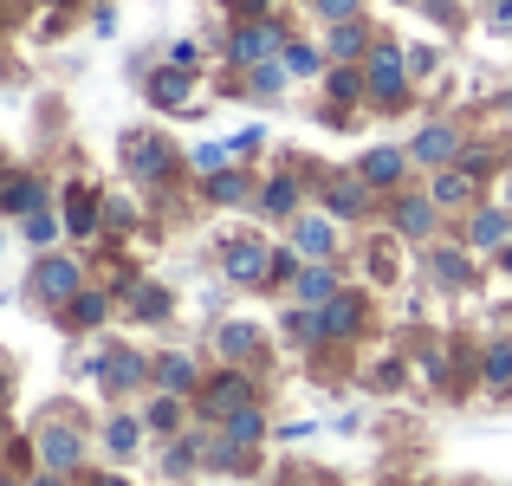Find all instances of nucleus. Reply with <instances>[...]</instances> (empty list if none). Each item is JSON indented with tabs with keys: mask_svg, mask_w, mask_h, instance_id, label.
<instances>
[{
	"mask_svg": "<svg viewBox=\"0 0 512 486\" xmlns=\"http://www.w3.org/2000/svg\"><path fill=\"white\" fill-rule=\"evenodd\" d=\"M227 279H240V286H260V279H273V253L253 247V240H234V247H227Z\"/></svg>",
	"mask_w": 512,
	"mask_h": 486,
	"instance_id": "nucleus-1",
	"label": "nucleus"
},
{
	"mask_svg": "<svg viewBox=\"0 0 512 486\" xmlns=\"http://www.w3.org/2000/svg\"><path fill=\"white\" fill-rule=\"evenodd\" d=\"M370 91H376L383 104H396V98H402V59H396L389 46H376V52H370Z\"/></svg>",
	"mask_w": 512,
	"mask_h": 486,
	"instance_id": "nucleus-2",
	"label": "nucleus"
},
{
	"mask_svg": "<svg viewBox=\"0 0 512 486\" xmlns=\"http://www.w3.org/2000/svg\"><path fill=\"white\" fill-rule=\"evenodd\" d=\"M33 292H39V299H72V292H78V266L72 260H46L33 273Z\"/></svg>",
	"mask_w": 512,
	"mask_h": 486,
	"instance_id": "nucleus-3",
	"label": "nucleus"
},
{
	"mask_svg": "<svg viewBox=\"0 0 512 486\" xmlns=\"http://www.w3.org/2000/svg\"><path fill=\"white\" fill-rule=\"evenodd\" d=\"M279 52V33L273 26H240V39H234V59H247V65H266Z\"/></svg>",
	"mask_w": 512,
	"mask_h": 486,
	"instance_id": "nucleus-4",
	"label": "nucleus"
},
{
	"mask_svg": "<svg viewBox=\"0 0 512 486\" xmlns=\"http://www.w3.org/2000/svg\"><path fill=\"white\" fill-rule=\"evenodd\" d=\"M247 402H253V389L240 383V376H221V383L208 389V409H214V415H240Z\"/></svg>",
	"mask_w": 512,
	"mask_h": 486,
	"instance_id": "nucleus-5",
	"label": "nucleus"
},
{
	"mask_svg": "<svg viewBox=\"0 0 512 486\" xmlns=\"http://www.w3.org/2000/svg\"><path fill=\"white\" fill-rule=\"evenodd\" d=\"M454 150H461V137H454L448 124H428L422 137H415V156H422V162H448Z\"/></svg>",
	"mask_w": 512,
	"mask_h": 486,
	"instance_id": "nucleus-6",
	"label": "nucleus"
},
{
	"mask_svg": "<svg viewBox=\"0 0 512 486\" xmlns=\"http://www.w3.org/2000/svg\"><path fill=\"white\" fill-rule=\"evenodd\" d=\"M39 454H46V467H72L78 461V435L72 428H46V435H39Z\"/></svg>",
	"mask_w": 512,
	"mask_h": 486,
	"instance_id": "nucleus-7",
	"label": "nucleus"
},
{
	"mask_svg": "<svg viewBox=\"0 0 512 486\" xmlns=\"http://www.w3.org/2000/svg\"><path fill=\"white\" fill-rule=\"evenodd\" d=\"M357 312H363V305H357V299H344V292H338V299L325 305V318H318V337H344L350 324H357Z\"/></svg>",
	"mask_w": 512,
	"mask_h": 486,
	"instance_id": "nucleus-8",
	"label": "nucleus"
},
{
	"mask_svg": "<svg viewBox=\"0 0 512 486\" xmlns=\"http://www.w3.org/2000/svg\"><path fill=\"white\" fill-rule=\"evenodd\" d=\"M299 299H305V305H331V299H338V286H331V273H325V266L299 273Z\"/></svg>",
	"mask_w": 512,
	"mask_h": 486,
	"instance_id": "nucleus-9",
	"label": "nucleus"
},
{
	"mask_svg": "<svg viewBox=\"0 0 512 486\" xmlns=\"http://www.w3.org/2000/svg\"><path fill=\"white\" fill-rule=\"evenodd\" d=\"M0 208H13V214H26V208H39V182H0Z\"/></svg>",
	"mask_w": 512,
	"mask_h": 486,
	"instance_id": "nucleus-10",
	"label": "nucleus"
},
{
	"mask_svg": "<svg viewBox=\"0 0 512 486\" xmlns=\"http://www.w3.org/2000/svg\"><path fill=\"white\" fill-rule=\"evenodd\" d=\"M396 175H402L396 150H370V156H363V182H396Z\"/></svg>",
	"mask_w": 512,
	"mask_h": 486,
	"instance_id": "nucleus-11",
	"label": "nucleus"
},
{
	"mask_svg": "<svg viewBox=\"0 0 512 486\" xmlns=\"http://www.w3.org/2000/svg\"><path fill=\"white\" fill-rule=\"evenodd\" d=\"M253 344H260V331H253V324H227V331H221V357H247Z\"/></svg>",
	"mask_w": 512,
	"mask_h": 486,
	"instance_id": "nucleus-12",
	"label": "nucleus"
},
{
	"mask_svg": "<svg viewBox=\"0 0 512 486\" xmlns=\"http://www.w3.org/2000/svg\"><path fill=\"white\" fill-rule=\"evenodd\" d=\"M299 253H318V260H325L331 253V227L325 221H299Z\"/></svg>",
	"mask_w": 512,
	"mask_h": 486,
	"instance_id": "nucleus-13",
	"label": "nucleus"
},
{
	"mask_svg": "<svg viewBox=\"0 0 512 486\" xmlns=\"http://www.w3.org/2000/svg\"><path fill=\"white\" fill-rule=\"evenodd\" d=\"M487 383H493V389L512 383V344H493V350H487Z\"/></svg>",
	"mask_w": 512,
	"mask_h": 486,
	"instance_id": "nucleus-14",
	"label": "nucleus"
},
{
	"mask_svg": "<svg viewBox=\"0 0 512 486\" xmlns=\"http://www.w3.org/2000/svg\"><path fill=\"white\" fill-rule=\"evenodd\" d=\"M396 221H402V234H428V221H435V214H428V201H402Z\"/></svg>",
	"mask_w": 512,
	"mask_h": 486,
	"instance_id": "nucleus-15",
	"label": "nucleus"
},
{
	"mask_svg": "<svg viewBox=\"0 0 512 486\" xmlns=\"http://www.w3.org/2000/svg\"><path fill=\"white\" fill-rule=\"evenodd\" d=\"M467 195H474V182H467V175H441V182H435V201H441V208H454V201H467Z\"/></svg>",
	"mask_w": 512,
	"mask_h": 486,
	"instance_id": "nucleus-16",
	"label": "nucleus"
},
{
	"mask_svg": "<svg viewBox=\"0 0 512 486\" xmlns=\"http://www.w3.org/2000/svg\"><path fill=\"white\" fill-rule=\"evenodd\" d=\"M506 214H480V221H474V247H493V240H506Z\"/></svg>",
	"mask_w": 512,
	"mask_h": 486,
	"instance_id": "nucleus-17",
	"label": "nucleus"
},
{
	"mask_svg": "<svg viewBox=\"0 0 512 486\" xmlns=\"http://www.w3.org/2000/svg\"><path fill=\"white\" fill-rule=\"evenodd\" d=\"M137 376H143V363H137V357H111V363H104V383H117V389L137 383Z\"/></svg>",
	"mask_w": 512,
	"mask_h": 486,
	"instance_id": "nucleus-18",
	"label": "nucleus"
},
{
	"mask_svg": "<svg viewBox=\"0 0 512 486\" xmlns=\"http://www.w3.org/2000/svg\"><path fill=\"white\" fill-rule=\"evenodd\" d=\"M331 208H338V214H357L363 208V188L357 182H338V188H331Z\"/></svg>",
	"mask_w": 512,
	"mask_h": 486,
	"instance_id": "nucleus-19",
	"label": "nucleus"
},
{
	"mask_svg": "<svg viewBox=\"0 0 512 486\" xmlns=\"http://www.w3.org/2000/svg\"><path fill=\"white\" fill-rule=\"evenodd\" d=\"M163 312H169L163 292H156V286H137V318H163Z\"/></svg>",
	"mask_w": 512,
	"mask_h": 486,
	"instance_id": "nucleus-20",
	"label": "nucleus"
},
{
	"mask_svg": "<svg viewBox=\"0 0 512 486\" xmlns=\"http://www.w3.org/2000/svg\"><path fill=\"white\" fill-rule=\"evenodd\" d=\"M292 201H299V188H292V182H273V188H266V208H273V214H292Z\"/></svg>",
	"mask_w": 512,
	"mask_h": 486,
	"instance_id": "nucleus-21",
	"label": "nucleus"
},
{
	"mask_svg": "<svg viewBox=\"0 0 512 486\" xmlns=\"http://www.w3.org/2000/svg\"><path fill=\"white\" fill-rule=\"evenodd\" d=\"M91 221H98V208H91V195L78 188V195H72V227H78V234H91Z\"/></svg>",
	"mask_w": 512,
	"mask_h": 486,
	"instance_id": "nucleus-22",
	"label": "nucleus"
},
{
	"mask_svg": "<svg viewBox=\"0 0 512 486\" xmlns=\"http://www.w3.org/2000/svg\"><path fill=\"white\" fill-rule=\"evenodd\" d=\"M72 318H78V324H98V318H104V299H98V292H78Z\"/></svg>",
	"mask_w": 512,
	"mask_h": 486,
	"instance_id": "nucleus-23",
	"label": "nucleus"
},
{
	"mask_svg": "<svg viewBox=\"0 0 512 486\" xmlns=\"http://www.w3.org/2000/svg\"><path fill=\"white\" fill-rule=\"evenodd\" d=\"M195 169L221 175V169H227V150H221V143H201V150H195Z\"/></svg>",
	"mask_w": 512,
	"mask_h": 486,
	"instance_id": "nucleus-24",
	"label": "nucleus"
},
{
	"mask_svg": "<svg viewBox=\"0 0 512 486\" xmlns=\"http://www.w3.org/2000/svg\"><path fill=\"white\" fill-rule=\"evenodd\" d=\"M150 91H156V98H169V104H175V98H182V91H188V78H182V72H163V78H156Z\"/></svg>",
	"mask_w": 512,
	"mask_h": 486,
	"instance_id": "nucleus-25",
	"label": "nucleus"
},
{
	"mask_svg": "<svg viewBox=\"0 0 512 486\" xmlns=\"http://www.w3.org/2000/svg\"><path fill=\"white\" fill-rule=\"evenodd\" d=\"M156 376H163V389H188V363H182V357H169Z\"/></svg>",
	"mask_w": 512,
	"mask_h": 486,
	"instance_id": "nucleus-26",
	"label": "nucleus"
},
{
	"mask_svg": "<svg viewBox=\"0 0 512 486\" xmlns=\"http://www.w3.org/2000/svg\"><path fill=\"white\" fill-rule=\"evenodd\" d=\"M253 435H260V415H253V409H240V415H234V441H240V448H247Z\"/></svg>",
	"mask_w": 512,
	"mask_h": 486,
	"instance_id": "nucleus-27",
	"label": "nucleus"
},
{
	"mask_svg": "<svg viewBox=\"0 0 512 486\" xmlns=\"http://www.w3.org/2000/svg\"><path fill=\"white\" fill-rule=\"evenodd\" d=\"M111 448H117V454L137 448V422H111Z\"/></svg>",
	"mask_w": 512,
	"mask_h": 486,
	"instance_id": "nucleus-28",
	"label": "nucleus"
},
{
	"mask_svg": "<svg viewBox=\"0 0 512 486\" xmlns=\"http://www.w3.org/2000/svg\"><path fill=\"white\" fill-rule=\"evenodd\" d=\"M150 428H175V402H169V396L150 402Z\"/></svg>",
	"mask_w": 512,
	"mask_h": 486,
	"instance_id": "nucleus-29",
	"label": "nucleus"
},
{
	"mask_svg": "<svg viewBox=\"0 0 512 486\" xmlns=\"http://www.w3.org/2000/svg\"><path fill=\"white\" fill-rule=\"evenodd\" d=\"M214 201H240V175H214Z\"/></svg>",
	"mask_w": 512,
	"mask_h": 486,
	"instance_id": "nucleus-30",
	"label": "nucleus"
},
{
	"mask_svg": "<svg viewBox=\"0 0 512 486\" xmlns=\"http://www.w3.org/2000/svg\"><path fill=\"white\" fill-rule=\"evenodd\" d=\"M286 65H292V72H318V59H312L305 46H292V52H286Z\"/></svg>",
	"mask_w": 512,
	"mask_h": 486,
	"instance_id": "nucleus-31",
	"label": "nucleus"
},
{
	"mask_svg": "<svg viewBox=\"0 0 512 486\" xmlns=\"http://www.w3.org/2000/svg\"><path fill=\"white\" fill-rule=\"evenodd\" d=\"M253 91H279V65H260V72H253Z\"/></svg>",
	"mask_w": 512,
	"mask_h": 486,
	"instance_id": "nucleus-32",
	"label": "nucleus"
},
{
	"mask_svg": "<svg viewBox=\"0 0 512 486\" xmlns=\"http://www.w3.org/2000/svg\"><path fill=\"white\" fill-rule=\"evenodd\" d=\"M318 7H325L331 20H350V7H357V0H318Z\"/></svg>",
	"mask_w": 512,
	"mask_h": 486,
	"instance_id": "nucleus-33",
	"label": "nucleus"
},
{
	"mask_svg": "<svg viewBox=\"0 0 512 486\" xmlns=\"http://www.w3.org/2000/svg\"><path fill=\"white\" fill-rule=\"evenodd\" d=\"M98 486H124V480H98Z\"/></svg>",
	"mask_w": 512,
	"mask_h": 486,
	"instance_id": "nucleus-34",
	"label": "nucleus"
},
{
	"mask_svg": "<svg viewBox=\"0 0 512 486\" xmlns=\"http://www.w3.org/2000/svg\"><path fill=\"white\" fill-rule=\"evenodd\" d=\"M506 273H512V247H506Z\"/></svg>",
	"mask_w": 512,
	"mask_h": 486,
	"instance_id": "nucleus-35",
	"label": "nucleus"
},
{
	"mask_svg": "<svg viewBox=\"0 0 512 486\" xmlns=\"http://www.w3.org/2000/svg\"><path fill=\"white\" fill-rule=\"evenodd\" d=\"M0 396H7V376H0Z\"/></svg>",
	"mask_w": 512,
	"mask_h": 486,
	"instance_id": "nucleus-36",
	"label": "nucleus"
},
{
	"mask_svg": "<svg viewBox=\"0 0 512 486\" xmlns=\"http://www.w3.org/2000/svg\"><path fill=\"white\" fill-rule=\"evenodd\" d=\"M39 486H59V480H39Z\"/></svg>",
	"mask_w": 512,
	"mask_h": 486,
	"instance_id": "nucleus-37",
	"label": "nucleus"
}]
</instances>
